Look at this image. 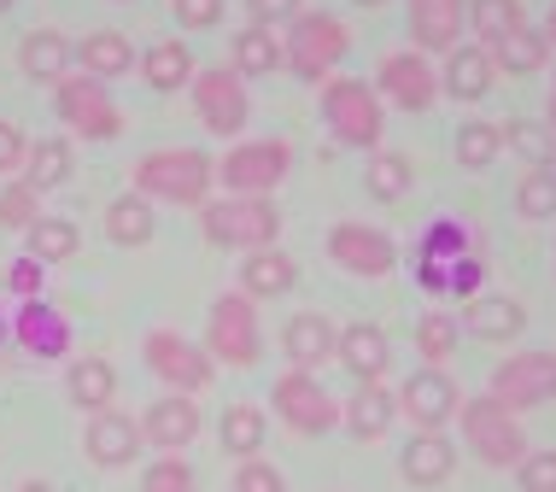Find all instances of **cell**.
I'll return each mask as SVG.
<instances>
[{
  "label": "cell",
  "instance_id": "6f0895ef",
  "mask_svg": "<svg viewBox=\"0 0 556 492\" xmlns=\"http://www.w3.org/2000/svg\"><path fill=\"white\" fill-rule=\"evenodd\" d=\"M18 492H53V487H48V481H24Z\"/></svg>",
  "mask_w": 556,
  "mask_h": 492
},
{
  "label": "cell",
  "instance_id": "60d3db41",
  "mask_svg": "<svg viewBox=\"0 0 556 492\" xmlns=\"http://www.w3.org/2000/svg\"><path fill=\"white\" fill-rule=\"evenodd\" d=\"M457 340H463V323L445 317V311H428V317L416 323V352H422V364L445 369V357L457 352Z\"/></svg>",
  "mask_w": 556,
  "mask_h": 492
},
{
  "label": "cell",
  "instance_id": "5bb4252c",
  "mask_svg": "<svg viewBox=\"0 0 556 492\" xmlns=\"http://www.w3.org/2000/svg\"><path fill=\"white\" fill-rule=\"evenodd\" d=\"M375 88L393 100L399 112H428L440 100V71L428 65V53H387L381 71H375Z\"/></svg>",
  "mask_w": 556,
  "mask_h": 492
},
{
  "label": "cell",
  "instance_id": "8992f818",
  "mask_svg": "<svg viewBox=\"0 0 556 492\" xmlns=\"http://www.w3.org/2000/svg\"><path fill=\"white\" fill-rule=\"evenodd\" d=\"M53 106L65 117V129L77 141H117L124 136V112L106 94V83L88 77V71H71L65 83H53Z\"/></svg>",
  "mask_w": 556,
  "mask_h": 492
},
{
  "label": "cell",
  "instance_id": "bcb514c9",
  "mask_svg": "<svg viewBox=\"0 0 556 492\" xmlns=\"http://www.w3.org/2000/svg\"><path fill=\"white\" fill-rule=\"evenodd\" d=\"M235 492H288V481H281V469H276V464H264V457H240Z\"/></svg>",
  "mask_w": 556,
  "mask_h": 492
},
{
  "label": "cell",
  "instance_id": "4fadbf2b",
  "mask_svg": "<svg viewBox=\"0 0 556 492\" xmlns=\"http://www.w3.org/2000/svg\"><path fill=\"white\" fill-rule=\"evenodd\" d=\"M328 258H334L340 270L364 276V281H381V276H393L399 247H393V235L375 229V223H334V229H328Z\"/></svg>",
  "mask_w": 556,
  "mask_h": 492
},
{
  "label": "cell",
  "instance_id": "f6af8a7d",
  "mask_svg": "<svg viewBox=\"0 0 556 492\" xmlns=\"http://www.w3.org/2000/svg\"><path fill=\"white\" fill-rule=\"evenodd\" d=\"M141 492H193V469L176 452H164L159 464L141 475Z\"/></svg>",
  "mask_w": 556,
  "mask_h": 492
},
{
  "label": "cell",
  "instance_id": "f1b7e54d",
  "mask_svg": "<svg viewBox=\"0 0 556 492\" xmlns=\"http://www.w3.org/2000/svg\"><path fill=\"white\" fill-rule=\"evenodd\" d=\"M65 399L77 411H106L112 399H117V369L106 364V357H77V364H71V376H65Z\"/></svg>",
  "mask_w": 556,
  "mask_h": 492
},
{
  "label": "cell",
  "instance_id": "44dd1931",
  "mask_svg": "<svg viewBox=\"0 0 556 492\" xmlns=\"http://www.w3.org/2000/svg\"><path fill=\"white\" fill-rule=\"evenodd\" d=\"M492 77H498V65H492V48H451L445 53V71H440V94H451V100H463V106H469V100H486L492 94Z\"/></svg>",
  "mask_w": 556,
  "mask_h": 492
},
{
  "label": "cell",
  "instance_id": "7402d4cb",
  "mask_svg": "<svg viewBox=\"0 0 556 492\" xmlns=\"http://www.w3.org/2000/svg\"><path fill=\"white\" fill-rule=\"evenodd\" d=\"M77 65V41H65L59 29H29L18 41V71L29 83H65Z\"/></svg>",
  "mask_w": 556,
  "mask_h": 492
},
{
  "label": "cell",
  "instance_id": "cb8c5ba5",
  "mask_svg": "<svg viewBox=\"0 0 556 492\" xmlns=\"http://www.w3.org/2000/svg\"><path fill=\"white\" fill-rule=\"evenodd\" d=\"M399 416V393H387L381 381H357V393L340 405V422L352 440H381Z\"/></svg>",
  "mask_w": 556,
  "mask_h": 492
},
{
  "label": "cell",
  "instance_id": "f5cc1de1",
  "mask_svg": "<svg viewBox=\"0 0 556 492\" xmlns=\"http://www.w3.org/2000/svg\"><path fill=\"white\" fill-rule=\"evenodd\" d=\"M24 159H29V141H24V129H18V124H0V176L24 171Z\"/></svg>",
  "mask_w": 556,
  "mask_h": 492
},
{
  "label": "cell",
  "instance_id": "7c38bea8",
  "mask_svg": "<svg viewBox=\"0 0 556 492\" xmlns=\"http://www.w3.org/2000/svg\"><path fill=\"white\" fill-rule=\"evenodd\" d=\"M492 399L509 411H533L556 399V352H516L492 369Z\"/></svg>",
  "mask_w": 556,
  "mask_h": 492
},
{
  "label": "cell",
  "instance_id": "db71d44e",
  "mask_svg": "<svg viewBox=\"0 0 556 492\" xmlns=\"http://www.w3.org/2000/svg\"><path fill=\"white\" fill-rule=\"evenodd\" d=\"M545 41L556 48V0H551V12H545Z\"/></svg>",
  "mask_w": 556,
  "mask_h": 492
},
{
  "label": "cell",
  "instance_id": "9f6ffc18",
  "mask_svg": "<svg viewBox=\"0 0 556 492\" xmlns=\"http://www.w3.org/2000/svg\"><path fill=\"white\" fill-rule=\"evenodd\" d=\"M7 340H12V317L0 311V346H7Z\"/></svg>",
  "mask_w": 556,
  "mask_h": 492
},
{
  "label": "cell",
  "instance_id": "484cf974",
  "mask_svg": "<svg viewBox=\"0 0 556 492\" xmlns=\"http://www.w3.org/2000/svg\"><path fill=\"white\" fill-rule=\"evenodd\" d=\"M281 346H288V357H293V369H317V364H328L334 357V346H340V328L323 317V311H299V317L281 328Z\"/></svg>",
  "mask_w": 556,
  "mask_h": 492
},
{
  "label": "cell",
  "instance_id": "9a60e30c",
  "mask_svg": "<svg viewBox=\"0 0 556 492\" xmlns=\"http://www.w3.org/2000/svg\"><path fill=\"white\" fill-rule=\"evenodd\" d=\"M83 452H88V464L94 469H129L135 457H141V422L124 411H94L88 416V428H83Z\"/></svg>",
  "mask_w": 556,
  "mask_h": 492
},
{
  "label": "cell",
  "instance_id": "30bf717a",
  "mask_svg": "<svg viewBox=\"0 0 556 492\" xmlns=\"http://www.w3.org/2000/svg\"><path fill=\"white\" fill-rule=\"evenodd\" d=\"M269 405H276L281 428H293V434H328V428L340 422V405L328 399V387L311 376V369H288V376H276L269 387Z\"/></svg>",
  "mask_w": 556,
  "mask_h": 492
},
{
  "label": "cell",
  "instance_id": "603a6c76",
  "mask_svg": "<svg viewBox=\"0 0 556 492\" xmlns=\"http://www.w3.org/2000/svg\"><path fill=\"white\" fill-rule=\"evenodd\" d=\"M463 328L475 340H516L528 328V305L509 293H475V300H463Z\"/></svg>",
  "mask_w": 556,
  "mask_h": 492
},
{
  "label": "cell",
  "instance_id": "c3c4849f",
  "mask_svg": "<svg viewBox=\"0 0 556 492\" xmlns=\"http://www.w3.org/2000/svg\"><path fill=\"white\" fill-rule=\"evenodd\" d=\"M41 281H48V264L41 258H12V270H7V293H18V300H36L41 293Z\"/></svg>",
  "mask_w": 556,
  "mask_h": 492
},
{
  "label": "cell",
  "instance_id": "ee69618b",
  "mask_svg": "<svg viewBox=\"0 0 556 492\" xmlns=\"http://www.w3.org/2000/svg\"><path fill=\"white\" fill-rule=\"evenodd\" d=\"M41 217V193L29 182H7L0 188V229H29Z\"/></svg>",
  "mask_w": 556,
  "mask_h": 492
},
{
  "label": "cell",
  "instance_id": "7bdbcfd3",
  "mask_svg": "<svg viewBox=\"0 0 556 492\" xmlns=\"http://www.w3.org/2000/svg\"><path fill=\"white\" fill-rule=\"evenodd\" d=\"M504 153V136L498 124H486V117H469V124L457 129V164H469V171H486L492 159Z\"/></svg>",
  "mask_w": 556,
  "mask_h": 492
},
{
  "label": "cell",
  "instance_id": "9c48e42d",
  "mask_svg": "<svg viewBox=\"0 0 556 492\" xmlns=\"http://www.w3.org/2000/svg\"><path fill=\"white\" fill-rule=\"evenodd\" d=\"M288 171H293V147L281 141V136H269V141H235L229 159L217 164V182L229 188V193H269V188L288 182Z\"/></svg>",
  "mask_w": 556,
  "mask_h": 492
},
{
  "label": "cell",
  "instance_id": "836d02e7",
  "mask_svg": "<svg viewBox=\"0 0 556 492\" xmlns=\"http://www.w3.org/2000/svg\"><path fill=\"white\" fill-rule=\"evenodd\" d=\"M24 241H29V258L65 264V258H77L83 235H77V223H71V217H36V223L24 229Z\"/></svg>",
  "mask_w": 556,
  "mask_h": 492
},
{
  "label": "cell",
  "instance_id": "d590c367",
  "mask_svg": "<svg viewBox=\"0 0 556 492\" xmlns=\"http://www.w3.org/2000/svg\"><path fill=\"white\" fill-rule=\"evenodd\" d=\"M469 24L480 48H498L509 29L528 24V12H521V0H469Z\"/></svg>",
  "mask_w": 556,
  "mask_h": 492
},
{
  "label": "cell",
  "instance_id": "e0dca14e",
  "mask_svg": "<svg viewBox=\"0 0 556 492\" xmlns=\"http://www.w3.org/2000/svg\"><path fill=\"white\" fill-rule=\"evenodd\" d=\"M141 440L159 445V452H182V445L200 440V405H193V393H164L147 405L141 416Z\"/></svg>",
  "mask_w": 556,
  "mask_h": 492
},
{
  "label": "cell",
  "instance_id": "d4e9b609",
  "mask_svg": "<svg viewBox=\"0 0 556 492\" xmlns=\"http://www.w3.org/2000/svg\"><path fill=\"white\" fill-rule=\"evenodd\" d=\"M334 357H340L345 369H352L357 381H381L387 364H393V346H387V335H381L375 323H345Z\"/></svg>",
  "mask_w": 556,
  "mask_h": 492
},
{
  "label": "cell",
  "instance_id": "f546056e",
  "mask_svg": "<svg viewBox=\"0 0 556 492\" xmlns=\"http://www.w3.org/2000/svg\"><path fill=\"white\" fill-rule=\"evenodd\" d=\"M235 77H269V71H281L288 65V53H281V36L276 29H264V24H247L235 36Z\"/></svg>",
  "mask_w": 556,
  "mask_h": 492
},
{
  "label": "cell",
  "instance_id": "4316f807",
  "mask_svg": "<svg viewBox=\"0 0 556 492\" xmlns=\"http://www.w3.org/2000/svg\"><path fill=\"white\" fill-rule=\"evenodd\" d=\"M293 281H299V264L281 247H258V252L240 258V293H247V300H281Z\"/></svg>",
  "mask_w": 556,
  "mask_h": 492
},
{
  "label": "cell",
  "instance_id": "277c9868",
  "mask_svg": "<svg viewBox=\"0 0 556 492\" xmlns=\"http://www.w3.org/2000/svg\"><path fill=\"white\" fill-rule=\"evenodd\" d=\"M457 422H463V440H469V452L480 457L486 469H516L521 457H528V434H521L516 411L498 405V399H469V405H457Z\"/></svg>",
  "mask_w": 556,
  "mask_h": 492
},
{
  "label": "cell",
  "instance_id": "ffe728a7",
  "mask_svg": "<svg viewBox=\"0 0 556 492\" xmlns=\"http://www.w3.org/2000/svg\"><path fill=\"white\" fill-rule=\"evenodd\" d=\"M451 469H457V445L440 428H416L410 445L399 452V475L410 487H440V481H451Z\"/></svg>",
  "mask_w": 556,
  "mask_h": 492
},
{
  "label": "cell",
  "instance_id": "74e56055",
  "mask_svg": "<svg viewBox=\"0 0 556 492\" xmlns=\"http://www.w3.org/2000/svg\"><path fill=\"white\" fill-rule=\"evenodd\" d=\"M223 452L229 457H258L264 452V411L258 405H229L223 411Z\"/></svg>",
  "mask_w": 556,
  "mask_h": 492
},
{
  "label": "cell",
  "instance_id": "1f68e13d",
  "mask_svg": "<svg viewBox=\"0 0 556 492\" xmlns=\"http://www.w3.org/2000/svg\"><path fill=\"white\" fill-rule=\"evenodd\" d=\"M545 59H551V41H545V29H533V24L509 29L498 48H492V65L509 71V77H533V71H545Z\"/></svg>",
  "mask_w": 556,
  "mask_h": 492
},
{
  "label": "cell",
  "instance_id": "f907efd6",
  "mask_svg": "<svg viewBox=\"0 0 556 492\" xmlns=\"http://www.w3.org/2000/svg\"><path fill=\"white\" fill-rule=\"evenodd\" d=\"M170 12H176V24H182V29L223 24V0H170Z\"/></svg>",
  "mask_w": 556,
  "mask_h": 492
},
{
  "label": "cell",
  "instance_id": "3957f363",
  "mask_svg": "<svg viewBox=\"0 0 556 492\" xmlns=\"http://www.w3.org/2000/svg\"><path fill=\"white\" fill-rule=\"evenodd\" d=\"M323 117H328V129H334L340 147H364V153H375L381 136H387L381 94H375L369 83H357V77H328L323 83Z\"/></svg>",
  "mask_w": 556,
  "mask_h": 492
},
{
  "label": "cell",
  "instance_id": "11a10c76",
  "mask_svg": "<svg viewBox=\"0 0 556 492\" xmlns=\"http://www.w3.org/2000/svg\"><path fill=\"white\" fill-rule=\"evenodd\" d=\"M545 124L556 129V77H551V106H545Z\"/></svg>",
  "mask_w": 556,
  "mask_h": 492
},
{
  "label": "cell",
  "instance_id": "8d00e7d4",
  "mask_svg": "<svg viewBox=\"0 0 556 492\" xmlns=\"http://www.w3.org/2000/svg\"><path fill=\"white\" fill-rule=\"evenodd\" d=\"M498 136H504V147H516L528 159V171L533 164H556V129L539 124V117H509V124H498Z\"/></svg>",
  "mask_w": 556,
  "mask_h": 492
},
{
  "label": "cell",
  "instance_id": "f35d334b",
  "mask_svg": "<svg viewBox=\"0 0 556 492\" xmlns=\"http://www.w3.org/2000/svg\"><path fill=\"white\" fill-rule=\"evenodd\" d=\"M516 212L528 223H551L556 217V164H533L516 182Z\"/></svg>",
  "mask_w": 556,
  "mask_h": 492
},
{
  "label": "cell",
  "instance_id": "ac0fdd59",
  "mask_svg": "<svg viewBox=\"0 0 556 492\" xmlns=\"http://www.w3.org/2000/svg\"><path fill=\"white\" fill-rule=\"evenodd\" d=\"M12 340H18L29 357H65L71 352V323H65V311L36 293V300H24L18 317H12Z\"/></svg>",
  "mask_w": 556,
  "mask_h": 492
},
{
  "label": "cell",
  "instance_id": "91938a15",
  "mask_svg": "<svg viewBox=\"0 0 556 492\" xmlns=\"http://www.w3.org/2000/svg\"><path fill=\"white\" fill-rule=\"evenodd\" d=\"M0 12H12V0H0Z\"/></svg>",
  "mask_w": 556,
  "mask_h": 492
},
{
  "label": "cell",
  "instance_id": "8fae6325",
  "mask_svg": "<svg viewBox=\"0 0 556 492\" xmlns=\"http://www.w3.org/2000/svg\"><path fill=\"white\" fill-rule=\"evenodd\" d=\"M147 369L170 387V393H200V387H212V352L205 346H193L188 335H176V328H153L147 335Z\"/></svg>",
  "mask_w": 556,
  "mask_h": 492
},
{
  "label": "cell",
  "instance_id": "ab89813d",
  "mask_svg": "<svg viewBox=\"0 0 556 492\" xmlns=\"http://www.w3.org/2000/svg\"><path fill=\"white\" fill-rule=\"evenodd\" d=\"M410 159L404 153H381V147H375V159H369V171H364V188L375 193V200H404V193H410Z\"/></svg>",
  "mask_w": 556,
  "mask_h": 492
},
{
  "label": "cell",
  "instance_id": "7a4b0ae2",
  "mask_svg": "<svg viewBox=\"0 0 556 492\" xmlns=\"http://www.w3.org/2000/svg\"><path fill=\"white\" fill-rule=\"evenodd\" d=\"M212 182H217V164L200 147H164V153H147L135 164V193L164 205H205Z\"/></svg>",
  "mask_w": 556,
  "mask_h": 492
},
{
  "label": "cell",
  "instance_id": "2e32d148",
  "mask_svg": "<svg viewBox=\"0 0 556 492\" xmlns=\"http://www.w3.org/2000/svg\"><path fill=\"white\" fill-rule=\"evenodd\" d=\"M457 405H463V399H457V381H451L440 364H422L410 381L399 387V411L410 416L416 428H445L451 416H457Z\"/></svg>",
  "mask_w": 556,
  "mask_h": 492
},
{
  "label": "cell",
  "instance_id": "680465c9",
  "mask_svg": "<svg viewBox=\"0 0 556 492\" xmlns=\"http://www.w3.org/2000/svg\"><path fill=\"white\" fill-rule=\"evenodd\" d=\"M352 7H387V0H352Z\"/></svg>",
  "mask_w": 556,
  "mask_h": 492
},
{
  "label": "cell",
  "instance_id": "d6a6232c",
  "mask_svg": "<svg viewBox=\"0 0 556 492\" xmlns=\"http://www.w3.org/2000/svg\"><path fill=\"white\" fill-rule=\"evenodd\" d=\"M106 235L117 247H147L153 241V200L147 193H124L106 205Z\"/></svg>",
  "mask_w": 556,
  "mask_h": 492
},
{
  "label": "cell",
  "instance_id": "7dc6e473",
  "mask_svg": "<svg viewBox=\"0 0 556 492\" xmlns=\"http://www.w3.org/2000/svg\"><path fill=\"white\" fill-rule=\"evenodd\" d=\"M521 492H556V452H528L516 464Z\"/></svg>",
  "mask_w": 556,
  "mask_h": 492
},
{
  "label": "cell",
  "instance_id": "816d5d0a",
  "mask_svg": "<svg viewBox=\"0 0 556 492\" xmlns=\"http://www.w3.org/2000/svg\"><path fill=\"white\" fill-rule=\"evenodd\" d=\"M247 12H252V24L276 29V24H293L305 12V0H247Z\"/></svg>",
  "mask_w": 556,
  "mask_h": 492
},
{
  "label": "cell",
  "instance_id": "ba28073f",
  "mask_svg": "<svg viewBox=\"0 0 556 492\" xmlns=\"http://www.w3.org/2000/svg\"><path fill=\"white\" fill-rule=\"evenodd\" d=\"M193 112L212 136L235 141L252 117V100H247V77H235V65H212V71H193Z\"/></svg>",
  "mask_w": 556,
  "mask_h": 492
},
{
  "label": "cell",
  "instance_id": "83f0119b",
  "mask_svg": "<svg viewBox=\"0 0 556 492\" xmlns=\"http://www.w3.org/2000/svg\"><path fill=\"white\" fill-rule=\"evenodd\" d=\"M77 65L88 71V77L112 83V77H129L135 71V48H129L124 29H94V36L77 41Z\"/></svg>",
  "mask_w": 556,
  "mask_h": 492
},
{
  "label": "cell",
  "instance_id": "681fc988",
  "mask_svg": "<svg viewBox=\"0 0 556 492\" xmlns=\"http://www.w3.org/2000/svg\"><path fill=\"white\" fill-rule=\"evenodd\" d=\"M480 281H486V264H480L475 252L451 258V288H445V293H457V300H475V293H480Z\"/></svg>",
  "mask_w": 556,
  "mask_h": 492
},
{
  "label": "cell",
  "instance_id": "5b68a950",
  "mask_svg": "<svg viewBox=\"0 0 556 492\" xmlns=\"http://www.w3.org/2000/svg\"><path fill=\"white\" fill-rule=\"evenodd\" d=\"M352 48V29H345L334 12H299L281 36V53H288V71L305 83H328V71Z\"/></svg>",
  "mask_w": 556,
  "mask_h": 492
},
{
  "label": "cell",
  "instance_id": "b9f144b4",
  "mask_svg": "<svg viewBox=\"0 0 556 492\" xmlns=\"http://www.w3.org/2000/svg\"><path fill=\"white\" fill-rule=\"evenodd\" d=\"M463 252H475L469 247V223H457V217H433L428 229H422V241H416V258H463Z\"/></svg>",
  "mask_w": 556,
  "mask_h": 492
},
{
  "label": "cell",
  "instance_id": "d6986e66",
  "mask_svg": "<svg viewBox=\"0 0 556 492\" xmlns=\"http://www.w3.org/2000/svg\"><path fill=\"white\" fill-rule=\"evenodd\" d=\"M469 24V0H410V41L416 53H451Z\"/></svg>",
  "mask_w": 556,
  "mask_h": 492
},
{
  "label": "cell",
  "instance_id": "4dcf8cb0",
  "mask_svg": "<svg viewBox=\"0 0 556 492\" xmlns=\"http://www.w3.org/2000/svg\"><path fill=\"white\" fill-rule=\"evenodd\" d=\"M193 53H188V41H153V48L141 53V77L159 88V94H176V88H188L193 83Z\"/></svg>",
  "mask_w": 556,
  "mask_h": 492
},
{
  "label": "cell",
  "instance_id": "52a82bcc",
  "mask_svg": "<svg viewBox=\"0 0 556 492\" xmlns=\"http://www.w3.org/2000/svg\"><path fill=\"white\" fill-rule=\"evenodd\" d=\"M205 352L212 364H235V369H252L264 352V335H258V305L247 293H223L212 300V317H205Z\"/></svg>",
  "mask_w": 556,
  "mask_h": 492
},
{
  "label": "cell",
  "instance_id": "e575fe53",
  "mask_svg": "<svg viewBox=\"0 0 556 492\" xmlns=\"http://www.w3.org/2000/svg\"><path fill=\"white\" fill-rule=\"evenodd\" d=\"M24 182L36 193L48 188H65L71 182V141H29V159H24Z\"/></svg>",
  "mask_w": 556,
  "mask_h": 492
},
{
  "label": "cell",
  "instance_id": "6da1fadb",
  "mask_svg": "<svg viewBox=\"0 0 556 492\" xmlns=\"http://www.w3.org/2000/svg\"><path fill=\"white\" fill-rule=\"evenodd\" d=\"M205 241L229 247V252H258L281 241V212L269 193H229V200H205L200 205Z\"/></svg>",
  "mask_w": 556,
  "mask_h": 492
}]
</instances>
